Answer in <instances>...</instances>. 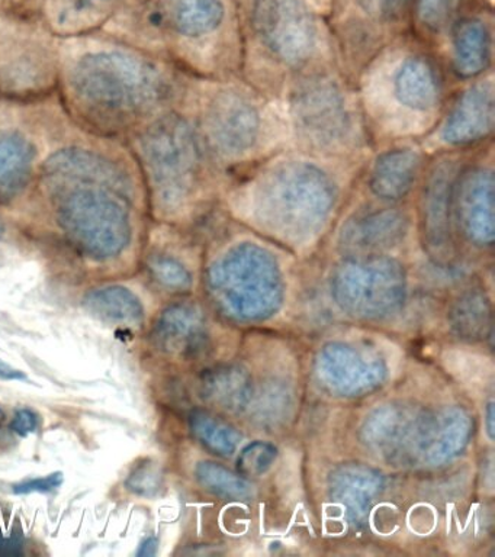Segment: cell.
Segmentation results:
<instances>
[{
	"label": "cell",
	"instance_id": "cell-1",
	"mask_svg": "<svg viewBox=\"0 0 495 557\" xmlns=\"http://www.w3.org/2000/svg\"><path fill=\"white\" fill-rule=\"evenodd\" d=\"M132 191L106 185H84L54 191L60 226L73 246L94 260H111L132 239L128 198Z\"/></svg>",
	"mask_w": 495,
	"mask_h": 557
},
{
	"label": "cell",
	"instance_id": "cell-2",
	"mask_svg": "<svg viewBox=\"0 0 495 557\" xmlns=\"http://www.w3.org/2000/svg\"><path fill=\"white\" fill-rule=\"evenodd\" d=\"M72 86L84 102L120 113L145 111L163 94L158 70L123 52L85 55L73 69Z\"/></svg>",
	"mask_w": 495,
	"mask_h": 557
},
{
	"label": "cell",
	"instance_id": "cell-3",
	"mask_svg": "<svg viewBox=\"0 0 495 557\" xmlns=\"http://www.w3.org/2000/svg\"><path fill=\"white\" fill-rule=\"evenodd\" d=\"M250 198L255 211L268 222L311 226L332 211L336 187L315 164L285 161L256 182Z\"/></svg>",
	"mask_w": 495,
	"mask_h": 557
},
{
	"label": "cell",
	"instance_id": "cell-4",
	"mask_svg": "<svg viewBox=\"0 0 495 557\" xmlns=\"http://www.w3.org/2000/svg\"><path fill=\"white\" fill-rule=\"evenodd\" d=\"M141 156L160 202L173 208L193 195L201 159L188 122L180 116L156 122L143 135Z\"/></svg>",
	"mask_w": 495,
	"mask_h": 557
},
{
	"label": "cell",
	"instance_id": "cell-5",
	"mask_svg": "<svg viewBox=\"0 0 495 557\" xmlns=\"http://www.w3.org/2000/svg\"><path fill=\"white\" fill-rule=\"evenodd\" d=\"M251 25L263 47L284 64L307 63L319 42V25L304 0H255Z\"/></svg>",
	"mask_w": 495,
	"mask_h": 557
},
{
	"label": "cell",
	"instance_id": "cell-6",
	"mask_svg": "<svg viewBox=\"0 0 495 557\" xmlns=\"http://www.w3.org/2000/svg\"><path fill=\"white\" fill-rule=\"evenodd\" d=\"M293 117L298 133L320 148L342 146L351 131V116L341 87L327 77H312L294 91Z\"/></svg>",
	"mask_w": 495,
	"mask_h": 557
},
{
	"label": "cell",
	"instance_id": "cell-7",
	"mask_svg": "<svg viewBox=\"0 0 495 557\" xmlns=\"http://www.w3.org/2000/svg\"><path fill=\"white\" fill-rule=\"evenodd\" d=\"M206 129L219 154L237 159L258 146L262 115L258 104L238 91H223L208 107Z\"/></svg>",
	"mask_w": 495,
	"mask_h": 557
},
{
	"label": "cell",
	"instance_id": "cell-8",
	"mask_svg": "<svg viewBox=\"0 0 495 557\" xmlns=\"http://www.w3.org/2000/svg\"><path fill=\"white\" fill-rule=\"evenodd\" d=\"M45 181L50 195L84 185H106L132 191L128 177L119 165L98 152L79 148H69L51 156L45 164Z\"/></svg>",
	"mask_w": 495,
	"mask_h": 557
},
{
	"label": "cell",
	"instance_id": "cell-9",
	"mask_svg": "<svg viewBox=\"0 0 495 557\" xmlns=\"http://www.w3.org/2000/svg\"><path fill=\"white\" fill-rule=\"evenodd\" d=\"M493 126V85L490 82L478 83L465 91L451 108L443 124L442 139L450 146H471L491 134Z\"/></svg>",
	"mask_w": 495,
	"mask_h": 557
},
{
	"label": "cell",
	"instance_id": "cell-10",
	"mask_svg": "<svg viewBox=\"0 0 495 557\" xmlns=\"http://www.w3.org/2000/svg\"><path fill=\"white\" fill-rule=\"evenodd\" d=\"M458 211L468 233L478 242H490L494 230V176L488 169H471L455 186Z\"/></svg>",
	"mask_w": 495,
	"mask_h": 557
},
{
	"label": "cell",
	"instance_id": "cell-11",
	"mask_svg": "<svg viewBox=\"0 0 495 557\" xmlns=\"http://www.w3.org/2000/svg\"><path fill=\"white\" fill-rule=\"evenodd\" d=\"M421 157L412 148H394L378 157L369 176V189L386 202L406 198L419 176Z\"/></svg>",
	"mask_w": 495,
	"mask_h": 557
},
{
	"label": "cell",
	"instance_id": "cell-12",
	"mask_svg": "<svg viewBox=\"0 0 495 557\" xmlns=\"http://www.w3.org/2000/svg\"><path fill=\"white\" fill-rule=\"evenodd\" d=\"M394 96L411 111H433L441 102L442 83L424 57H408L394 74Z\"/></svg>",
	"mask_w": 495,
	"mask_h": 557
},
{
	"label": "cell",
	"instance_id": "cell-13",
	"mask_svg": "<svg viewBox=\"0 0 495 557\" xmlns=\"http://www.w3.org/2000/svg\"><path fill=\"white\" fill-rule=\"evenodd\" d=\"M36 148L24 135L0 131V202L14 198L27 185Z\"/></svg>",
	"mask_w": 495,
	"mask_h": 557
},
{
	"label": "cell",
	"instance_id": "cell-14",
	"mask_svg": "<svg viewBox=\"0 0 495 557\" xmlns=\"http://www.w3.org/2000/svg\"><path fill=\"white\" fill-rule=\"evenodd\" d=\"M491 61V34L480 20H465L454 34V65L463 78L480 76Z\"/></svg>",
	"mask_w": 495,
	"mask_h": 557
},
{
	"label": "cell",
	"instance_id": "cell-15",
	"mask_svg": "<svg viewBox=\"0 0 495 557\" xmlns=\"http://www.w3.org/2000/svg\"><path fill=\"white\" fill-rule=\"evenodd\" d=\"M84 307L98 320L116 325L138 326L145 318L141 300L124 286H107L90 290Z\"/></svg>",
	"mask_w": 495,
	"mask_h": 557
},
{
	"label": "cell",
	"instance_id": "cell-16",
	"mask_svg": "<svg viewBox=\"0 0 495 557\" xmlns=\"http://www.w3.org/2000/svg\"><path fill=\"white\" fill-rule=\"evenodd\" d=\"M166 9L173 28L190 38L214 33L224 20L223 0H166Z\"/></svg>",
	"mask_w": 495,
	"mask_h": 557
},
{
	"label": "cell",
	"instance_id": "cell-17",
	"mask_svg": "<svg viewBox=\"0 0 495 557\" xmlns=\"http://www.w3.org/2000/svg\"><path fill=\"white\" fill-rule=\"evenodd\" d=\"M459 7L460 0H419L417 16L425 28L441 30L455 20Z\"/></svg>",
	"mask_w": 495,
	"mask_h": 557
},
{
	"label": "cell",
	"instance_id": "cell-18",
	"mask_svg": "<svg viewBox=\"0 0 495 557\" xmlns=\"http://www.w3.org/2000/svg\"><path fill=\"white\" fill-rule=\"evenodd\" d=\"M160 486H162V474L159 469L151 461L138 465L129 472L125 487L133 494L151 498L158 494Z\"/></svg>",
	"mask_w": 495,
	"mask_h": 557
},
{
	"label": "cell",
	"instance_id": "cell-19",
	"mask_svg": "<svg viewBox=\"0 0 495 557\" xmlns=\"http://www.w3.org/2000/svg\"><path fill=\"white\" fill-rule=\"evenodd\" d=\"M151 270L163 285L171 287H185L189 283V273L184 265L172 259H156L151 263Z\"/></svg>",
	"mask_w": 495,
	"mask_h": 557
},
{
	"label": "cell",
	"instance_id": "cell-20",
	"mask_svg": "<svg viewBox=\"0 0 495 557\" xmlns=\"http://www.w3.org/2000/svg\"><path fill=\"white\" fill-rule=\"evenodd\" d=\"M410 0H359L363 11L376 20H393L406 9Z\"/></svg>",
	"mask_w": 495,
	"mask_h": 557
},
{
	"label": "cell",
	"instance_id": "cell-21",
	"mask_svg": "<svg viewBox=\"0 0 495 557\" xmlns=\"http://www.w3.org/2000/svg\"><path fill=\"white\" fill-rule=\"evenodd\" d=\"M62 483L63 473L55 472L49 474V476L34 478L28 479V481L16 483V485L12 487V491H14L16 495H28L34 494V492H38V494H46V492L58 490V487L62 486Z\"/></svg>",
	"mask_w": 495,
	"mask_h": 557
},
{
	"label": "cell",
	"instance_id": "cell-22",
	"mask_svg": "<svg viewBox=\"0 0 495 557\" xmlns=\"http://www.w3.org/2000/svg\"><path fill=\"white\" fill-rule=\"evenodd\" d=\"M12 431L20 437H28L29 434L37 430V416L32 409L23 408L16 411L14 421L11 424Z\"/></svg>",
	"mask_w": 495,
	"mask_h": 557
},
{
	"label": "cell",
	"instance_id": "cell-23",
	"mask_svg": "<svg viewBox=\"0 0 495 557\" xmlns=\"http://www.w3.org/2000/svg\"><path fill=\"white\" fill-rule=\"evenodd\" d=\"M24 540L20 535H3L0 533V556H21L24 553Z\"/></svg>",
	"mask_w": 495,
	"mask_h": 557
},
{
	"label": "cell",
	"instance_id": "cell-24",
	"mask_svg": "<svg viewBox=\"0 0 495 557\" xmlns=\"http://www.w3.org/2000/svg\"><path fill=\"white\" fill-rule=\"evenodd\" d=\"M0 381H28L27 374L23 370L15 369L14 366L0 359Z\"/></svg>",
	"mask_w": 495,
	"mask_h": 557
},
{
	"label": "cell",
	"instance_id": "cell-25",
	"mask_svg": "<svg viewBox=\"0 0 495 557\" xmlns=\"http://www.w3.org/2000/svg\"><path fill=\"white\" fill-rule=\"evenodd\" d=\"M156 548H158V540L153 537L147 539L146 542L141 544L138 556H153Z\"/></svg>",
	"mask_w": 495,
	"mask_h": 557
},
{
	"label": "cell",
	"instance_id": "cell-26",
	"mask_svg": "<svg viewBox=\"0 0 495 557\" xmlns=\"http://www.w3.org/2000/svg\"><path fill=\"white\" fill-rule=\"evenodd\" d=\"M3 421H5V412L0 409V424H2Z\"/></svg>",
	"mask_w": 495,
	"mask_h": 557
}]
</instances>
